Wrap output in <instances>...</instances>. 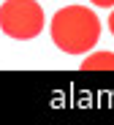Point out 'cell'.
I'll return each instance as SVG.
<instances>
[{
  "mask_svg": "<svg viewBox=\"0 0 114 125\" xmlns=\"http://www.w3.org/2000/svg\"><path fill=\"white\" fill-rule=\"evenodd\" d=\"M52 41L65 54H84L101 38V19L84 6H65L52 16Z\"/></svg>",
  "mask_w": 114,
  "mask_h": 125,
  "instance_id": "obj_1",
  "label": "cell"
},
{
  "mask_svg": "<svg viewBox=\"0 0 114 125\" xmlns=\"http://www.w3.org/2000/svg\"><path fill=\"white\" fill-rule=\"evenodd\" d=\"M0 30L8 38L30 41L43 30V8L38 0H3L0 6Z\"/></svg>",
  "mask_w": 114,
  "mask_h": 125,
  "instance_id": "obj_2",
  "label": "cell"
},
{
  "mask_svg": "<svg viewBox=\"0 0 114 125\" xmlns=\"http://www.w3.org/2000/svg\"><path fill=\"white\" fill-rule=\"evenodd\" d=\"M114 71V54L111 52H98L82 62V71Z\"/></svg>",
  "mask_w": 114,
  "mask_h": 125,
  "instance_id": "obj_3",
  "label": "cell"
},
{
  "mask_svg": "<svg viewBox=\"0 0 114 125\" xmlns=\"http://www.w3.org/2000/svg\"><path fill=\"white\" fill-rule=\"evenodd\" d=\"M93 6H98V8H111L114 6V0H90Z\"/></svg>",
  "mask_w": 114,
  "mask_h": 125,
  "instance_id": "obj_4",
  "label": "cell"
},
{
  "mask_svg": "<svg viewBox=\"0 0 114 125\" xmlns=\"http://www.w3.org/2000/svg\"><path fill=\"white\" fill-rule=\"evenodd\" d=\"M109 30H111V35H114V11H111V16H109Z\"/></svg>",
  "mask_w": 114,
  "mask_h": 125,
  "instance_id": "obj_5",
  "label": "cell"
}]
</instances>
